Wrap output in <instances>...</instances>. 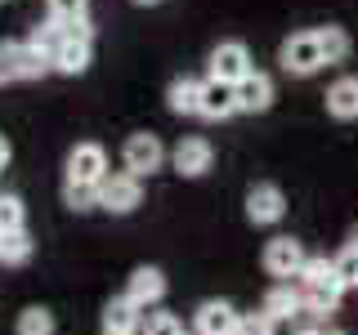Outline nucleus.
Returning <instances> with one entry per match:
<instances>
[{
	"instance_id": "24",
	"label": "nucleus",
	"mask_w": 358,
	"mask_h": 335,
	"mask_svg": "<svg viewBox=\"0 0 358 335\" xmlns=\"http://www.w3.org/2000/svg\"><path fill=\"white\" fill-rule=\"evenodd\" d=\"M139 335H188V331H184V322H179V313H171V308H148V313H143Z\"/></svg>"
},
{
	"instance_id": "4",
	"label": "nucleus",
	"mask_w": 358,
	"mask_h": 335,
	"mask_svg": "<svg viewBox=\"0 0 358 335\" xmlns=\"http://www.w3.org/2000/svg\"><path fill=\"white\" fill-rule=\"evenodd\" d=\"M305 260H309V251H305V241H296V237H268L264 241V255H260L264 273L278 277V282H300Z\"/></svg>"
},
{
	"instance_id": "13",
	"label": "nucleus",
	"mask_w": 358,
	"mask_h": 335,
	"mask_svg": "<svg viewBox=\"0 0 358 335\" xmlns=\"http://www.w3.org/2000/svg\"><path fill=\"white\" fill-rule=\"evenodd\" d=\"M322 107L331 121H358V76H336L322 94Z\"/></svg>"
},
{
	"instance_id": "30",
	"label": "nucleus",
	"mask_w": 358,
	"mask_h": 335,
	"mask_svg": "<svg viewBox=\"0 0 358 335\" xmlns=\"http://www.w3.org/2000/svg\"><path fill=\"white\" fill-rule=\"evenodd\" d=\"M238 335H273V318H268L264 308H255V313H242V322H238Z\"/></svg>"
},
{
	"instance_id": "28",
	"label": "nucleus",
	"mask_w": 358,
	"mask_h": 335,
	"mask_svg": "<svg viewBox=\"0 0 358 335\" xmlns=\"http://www.w3.org/2000/svg\"><path fill=\"white\" fill-rule=\"evenodd\" d=\"M54 22H76V18H90V0H45Z\"/></svg>"
},
{
	"instance_id": "18",
	"label": "nucleus",
	"mask_w": 358,
	"mask_h": 335,
	"mask_svg": "<svg viewBox=\"0 0 358 335\" xmlns=\"http://www.w3.org/2000/svg\"><path fill=\"white\" fill-rule=\"evenodd\" d=\"M197 103H201L197 76H175V81L166 85V112H175V117H197Z\"/></svg>"
},
{
	"instance_id": "33",
	"label": "nucleus",
	"mask_w": 358,
	"mask_h": 335,
	"mask_svg": "<svg viewBox=\"0 0 358 335\" xmlns=\"http://www.w3.org/2000/svg\"><path fill=\"white\" fill-rule=\"evenodd\" d=\"M130 5H139V9H152V5H162V0H130Z\"/></svg>"
},
{
	"instance_id": "20",
	"label": "nucleus",
	"mask_w": 358,
	"mask_h": 335,
	"mask_svg": "<svg viewBox=\"0 0 358 335\" xmlns=\"http://www.w3.org/2000/svg\"><path fill=\"white\" fill-rule=\"evenodd\" d=\"M313 31H318V45H322V59H327V67H341L345 59H350L354 40H350V31H345V27L327 22V27H313Z\"/></svg>"
},
{
	"instance_id": "34",
	"label": "nucleus",
	"mask_w": 358,
	"mask_h": 335,
	"mask_svg": "<svg viewBox=\"0 0 358 335\" xmlns=\"http://www.w3.org/2000/svg\"><path fill=\"white\" fill-rule=\"evenodd\" d=\"M99 335H121V331H99Z\"/></svg>"
},
{
	"instance_id": "7",
	"label": "nucleus",
	"mask_w": 358,
	"mask_h": 335,
	"mask_svg": "<svg viewBox=\"0 0 358 335\" xmlns=\"http://www.w3.org/2000/svg\"><path fill=\"white\" fill-rule=\"evenodd\" d=\"M210 165H215V148L201 134H184L171 148V170L179 179H201V174H210Z\"/></svg>"
},
{
	"instance_id": "31",
	"label": "nucleus",
	"mask_w": 358,
	"mask_h": 335,
	"mask_svg": "<svg viewBox=\"0 0 358 335\" xmlns=\"http://www.w3.org/2000/svg\"><path fill=\"white\" fill-rule=\"evenodd\" d=\"M63 36H72V40H94V22H90V18L63 22Z\"/></svg>"
},
{
	"instance_id": "11",
	"label": "nucleus",
	"mask_w": 358,
	"mask_h": 335,
	"mask_svg": "<svg viewBox=\"0 0 358 335\" xmlns=\"http://www.w3.org/2000/svg\"><path fill=\"white\" fill-rule=\"evenodd\" d=\"M242 313L229 299H201L193 313V335H238Z\"/></svg>"
},
{
	"instance_id": "15",
	"label": "nucleus",
	"mask_w": 358,
	"mask_h": 335,
	"mask_svg": "<svg viewBox=\"0 0 358 335\" xmlns=\"http://www.w3.org/2000/svg\"><path fill=\"white\" fill-rule=\"evenodd\" d=\"M90 63H94V40H72L67 36L59 50H54V72L59 76H85Z\"/></svg>"
},
{
	"instance_id": "26",
	"label": "nucleus",
	"mask_w": 358,
	"mask_h": 335,
	"mask_svg": "<svg viewBox=\"0 0 358 335\" xmlns=\"http://www.w3.org/2000/svg\"><path fill=\"white\" fill-rule=\"evenodd\" d=\"M27 40H31V45H36V50H45V54H54V50H59V45H63L67 36H63V22H54V18H45V22H36V27H31V31H27Z\"/></svg>"
},
{
	"instance_id": "32",
	"label": "nucleus",
	"mask_w": 358,
	"mask_h": 335,
	"mask_svg": "<svg viewBox=\"0 0 358 335\" xmlns=\"http://www.w3.org/2000/svg\"><path fill=\"white\" fill-rule=\"evenodd\" d=\"M9 161H14V143H9V139H5V134H0V170H5V165H9Z\"/></svg>"
},
{
	"instance_id": "19",
	"label": "nucleus",
	"mask_w": 358,
	"mask_h": 335,
	"mask_svg": "<svg viewBox=\"0 0 358 335\" xmlns=\"http://www.w3.org/2000/svg\"><path fill=\"white\" fill-rule=\"evenodd\" d=\"M54 72V54L36 50L31 40H18V81H45Z\"/></svg>"
},
{
	"instance_id": "1",
	"label": "nucleus",
	"mask_w": 358,
	"mask_h": 335,
	"mask_svg": "<svg viewBox=\"0 0 358 335\" xmlns=\"http://www.w3.org/2000/svg\"><path fill=\"white\" fill-rule=\"evenodd\" d=\"M278 67H282L287 76H296V81H309V76H318L327 59H322V45H318V31H291V36L278 45Z\"/></svg>"
},
{
	"instance_id": "29",
	"label": "nucleus",
	"mask_w": 358,
	"mask_h": 335,
	"mask_svg": "<svg viewBox=\"0 0 358 335\" xmlns=\"http://www.w3.org/2000/svg\"><path fill=\"white\" fill-rule=\"evenodd\" d=\"M18 81V40H0V85Z\"/></svg>"
},
{
	"instance_id": "17",
	"label": "nucleus",
	"mask_w": 358,
	"mask_h": 335,
	"mask_svg": "<svg viewBox=\"0 0 358 335\" xmlns=\"http://www.w3.org/2000/svg\"><path fill=\"white\" fill-rule=\"evenodd\" d=\"M143 327V308L130 304L126 295H112L103 304V331H121V335H139Z\"/></svg>"
},
{
	"instance_id": "9",
	"label": "nucleus",
	"mask_w": 358,
	"mask_h": 335,
	"mask_svg": "<svg viewBox=\"0 0 358 335\" xmlns=\"http://www.w3.org/2000/svg\"><path fill=\"white\" fill-rule=\"evenodd\" d=\"M166 286H171V282H166V273H162L157 264H139V268L130 273V282H126V290H121V295L148 313V308H157V304L166 299Z\"/></svg>"
},
{
	"instance_id": "6",
	"label": "nucleus",
	"mask_w": 358,
	"mask_h": 335,
	"mask_svg": "<svg viewBox=\"0 0 358 335\" xmlns=\"http://www.w3.org/2000/svg\"><path fill=\"white\" fill-rule=\"evenodd\" d=\"M67 184H103V179L112 174L108 170V148L103 143H94V139H85V143H76L72 152H67Z\"/></svg>"
},
{
	"instance_id": "8",
	"label": "nucleus",
	"mask_w": 358,
	"mask_h": 335,
	"mask_svg": "<svg viewBox=\"0 0 358 335\" xmlns=\"http://www.w3.org/2000/svg\"><path fill=\"white\" fill-rule=\"evenodd\" d=\"M282 215H287V193L278 184L260 179V184L246 188V219L255 228H273V223H282Z\"/></svg>"
},
{
	"instance_id": "16",
	"label": "nucleus",
	"mask_w": 358,
	"mask_h": 335,
	"mask_svg": "<svg viewBox=\"0 0 358 335\" xmlns=\"http://www.w3.org/2000/svg\"><path fill=\"white\" fill-rule=\"evenodd\" d=\"M300 286H305V290H336V295H345V282H341V273H336V260H327V255H309L305 268H300Z\"/></svg>"
},
{
	"instance_id": "21",
	"label": "nucleus",
	"mask_w": 358,
	"mask_h": 335,
	"mask_svg": "<svg viewBox=\"0 0 358 335\" xmlns=\"http://www.w3.org/2000/svg\"><path fill=\"white\" fill-rule=\"evenodd\" d=\"M36 255V241H31V232L22 228V232H9V237H0V264L5 268H22Z\"/></svg>"
},
{
	"instance_id": "23",
	"label": "nucleus",
	"mask_w": 358,
	"mask_h": 335,
	"mask_svg": "<svg viewBox=\"0 0 358 335\" xmlns=\"http://www.w3.org/2000/svg\"><path fill=\"white\" fill-rule=\"evenodd\" d=\"M22 228H27V206H22V197L0 193V237H9V232H22Z\"/></svg>"
},
{
	"instance_id": "5",
	"label": "nucleus",
	"mask_w": 358,
	"mask_h": 335,
	"mask_svg": "<svg viewBox=\"0 0 358 335\" xmlns=\"http://www.w3.org/2000/svg\"><path fill=\"white\" fill-rule=\"evenodd\" d=\"M139 206H143V179H134L126 170H112L99 184V210H108V215H134Z\"/></svg>"
},
{
	"instance_id": "14",
	"label": "nucleus",
	"mask_w": 358,
	"mask_h": 335,
	"mask_svg": "<svg viewBox=\"0 0 358 335\" xmlns=\"http://www.w3.org/2000/svg\"><path fill=\"white\" fill-rule=\"evenodd\" d=\"M197 117H201V121H229V117H238V98H233V85L201 81V103H197Z\"/></svg>"
},
{
	"instance_id": "35",
	"label": "nucleus",
	"mask_w": 358,
	"mask_h": 335,
	"mask_svg": "<svg viewBox=\"0 0 358 335\" xmlns=\"http://www.w3.org/2000/svg\"><path fill=\"white\" fill-rule=\"evenodd\" d=\"M0 5H5V0H0Z\"/></svg>"
},
{
	"instance_id": "2",
	"label": "nucleus",
	"mask_w": 358,
	"mask_h": 335,
	"mask_svg": "<svg viewBox=\"0 0 358 335\" xmlns=\"http://www.w3.org/2000/svg\"><path fill=\"white\" fill-rule=\"evenodd\" d=\"M166 161H171V152H166L162 139L148 134V130H134V134H126V143H121V165H126V174H134V179L157 174Z\"/></svg>"
},
{
	"instance_id": "22",
	"label": "nucleus",
	"mask_w": 358,
	"mask_h": 335,
	"mask_svg": "<svg viewBox=\"0 0 358 335\" xmlns=\"http://www.w3.org/2000/svg\"><path fill=\"white\" fill-rule=\"evenodd\" d=\"M54 331H59V322L45 304H27L14 322V335H54Z\"/></svg>"
},
{
	"instance_id": "25",
	"label": "nucleus",
	"mask_w": 358,
	"mask_h": 335,
	"mask_svg": "<svg viewBox=\"0 0 358 335\" xmlns=\"http://www.w3.org/2000/svg\"><path fill=\"white\" fill-rule=\"evenodd\" d=\"M63 206L76 210V215H90V210H99V188L94 184H67L63 179Z\"/></svg>"
},
{
	"instance_id": "12",
	"label": "nucleus",
	"mask_w": 358,
	"mask_h": 335,
	"mask_svg": "<svg viewBox=\"0 0 358 335\" xmlns=\"http://www.w3.org/2000/svg\"><path fill=\"white\" fill-rule=\"evenodd\" d=\"M260 308L273 322H300L305 318V290H300V282H278V286H268Z\"/></svg>"
},
{
	"instance_id": "27",
	"label": "nucleus",
	"mask_w": 358,
	"mask_h": 335,
	"mask_svg": "<svg viewBox=\"0 0 358 335\" xmlns=\"http://www.w3.org/2000/svg\"><path fill=\"white\" fill-rule=\"evenodd\" d=\"M336 273H341L345 290H358V237L341 246V255H336Z\"/></svg>"
},
{
	"instance_id": "3",
	"label": "nucleus",
	"mask_w": 358,
	"mask_h": 335,
	"mask_svg": "<svg viewBox=\"0 0 358 335\" xmlns=\"http://www.w3.org/2000/svg\"><path fill=\"white\" fill-rule=\"evenodd\" d=\"M255 67H251V50L242 40H220L215 50L206 54V81H220V85H238L246 81Z\"/></svg>"
},
{
	"instance_id": "10",
	"label": "nucleus",
	"mask_w": 358,
	"mask_h": 335,
	"mask_svg": "<svg viewBox=\"0 0 358 335\" xmlns=\"http://www.w3.org/2000/svg\"><path fill=\"white\" fill-rule=\"evenodd\" d=\"M233 98H238V112H242V117H264V112L273 107V98H278L273 76H268V72H251L246 81L233 85Z\"/></svg>"
}]
</instances>
